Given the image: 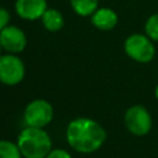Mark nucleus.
<instances>
[{
  "instance_id": "nucleus-1",
  "label": "nucleus",
  "mask_w": 158,
  "mask_h": 158,
  "mask_svg": "<svg viewBox=\"0 0 158 158\" xmlns=\"http://www.w3.org/2000/svg\"><path fill=\"white\" fill-rule=\"evenodd\" d=\"M105 128L89 117H77L72 120L65 130L68 144L83 154L94 153L102 147L106 141Z\"/></svg>"
},
{
  "instance_id": "nucleus-2",
  "label": "nucleus",
  "mask_w": 158,
  "mask_h": 158,
  "mask_svg": "<svg viewBox=\"0 0 158 158\" xmlns=\"http://www.w3.org/2000/svg\"><path fill=\"white\" fill-rule=\"evenodd\" d=\"M23 158H46L53 149L49 135L38 127L26 126L16 141Z\"/></svg>"
},
{
  "instance_id": "nucleus-3",
  "label": "nucleus",
  "mask_w": 158,
  "mask_h": 158,
  "mask_svg": "<svg viewBox=\"0 0 158 158\" xmlns=\"http://www.w3.org/2000/svg\"><path fill=\"white\" fill-rule=\"evenodd\" d=\"M126 54L138 63H149L156 54V47L153 41L142 33L130 35L123 43Z\"/></svg>"
},
{
  "instance_id": "nucleus-4",
  "label": "nucleus",
  "mask_w": 158,
  "mask_h": 158,
  "mask_svg": "<svg viewBox=\"0 0 158 158\" xmlns=\"http://www.w3.org/2000/svg\"><path fill=\"white\" fill-rule=\"evenodd\" d=\"M123 122L127 131L133 136H146L152 128V116L142 105L130 106L125 112Z\"/></svg>"
},
{
  "instance_id": "nucleus-5",
  "label": "nucleus",
  "mask_w": 158,
  "mask_h": 158,
  "mask_svg": "<svg viewBox=\"0 0 158 158\" xmlns=\"http://www.w3.org/2000/svg\"><path fill=\"white\" fill-rule=\"evenodd\" d=\"M53 118V107L52 105L43 99H36L31 101L23 112L25 123L30 127L43 128Z\"/></svg>"
},
{
  "instance_id": "nucleus-6",
  "label": "nucleus",
  "mask_w": 158,
  "mask_h": 158,
  "mask_svg": "<svg viewBox=\"0 0 158 158\" xmlns=\"http://www.w3.org/2000/svg\"><path fill=\"white\" fill-rule=\"evenodd\" d=\"M25 77V65L14 54L0 56V81L5 85H16Z\"/></svg>"
},
{
  "instance_id": "nucleus-7",
  "label": "nucleus",
  "mask_w": 158,
  "mask_h": 158,
  "mask_svg": "<svg viewBox=\"0 0 158 158\" xmlns=\"http://www.w3.org/2000/svg\"><path fill=\"white\" fill-rule=\"evenodd\" d=\"M26 36L16 26H7L0 32L1 48L10 53H20L26 47Z\"/></svg>"
},
{
  "instance_id": "nucleus-8",
  "label": "nucleus",
  "mask_w": 158,
  "mask_h": 158,
  "mask_svg": "<svg viewBox=\"0 0 158 158\" xmlns=\"http://www.w3.org/2000/svg\"><path fill=\"white\" fill-rule=\"evenodd\" d=\"M15 10L21 19L35 21L47 10L46 0H16Z\"/></svg>"
},
{
  "instance_id": "nucleus-9",
  "label": "nucleus",
  "mask_w": 158,
  "mask_h": 158,
  "mask_svg": "<svg viewBox=\"0 0 158 158\" xmlns=\"http://www.w3.org/2000/svg\"><path fill=\"white\" fill-rule=\"evenodd\" d=\"M117 14L110 7H100L91 15V23L102 31H110L117 25Z\"/></svg>"
},
{
  "instance_id": "nucleus-10",
  "label": "nucleus",
  "mask_w": 158,
  "mask_h": 158,
  "mask_svg": "<svg viewBox=\"0 0 158 158\" xmlns=\"http://www.w3.org/2000/svg\"><path fill=\"white\" fill-rule=\"evenodd\" d=\"M41 19H42V23H43L44 28L51 32L59 31L64 23L62 14L56 9H47Z\"/></svg>"
},
{
  "instance_id": "nucleus-11",
  "label": "nucleus",
  "mask_w": 158,
  "mask_h": 158,
  "mask_svg": "<svg viewBox=\"0 0 158 158\" xmlns=\"http://www.w3.org/2000/svg\"><path fill=\"white\" fill-rule=\"evenodd\" d=\"M72 9L79 16L93 15L98 10L99 0H69Z\"/></svg>"
},
{
  "instance_id": "nucleus-12",
  "label": "nucleus",
  "mask_w": 158,
  "mask_h": 158,
  "mask_svg": "<svg viewBox=\"0 0 158 158\" xmlns=\"http://www.w3.org/2000/svg\"><path fill=\"white\" fill-rule=\"evenodd\" d=\"M0 158H22L17 143L1 139L0 141Z\"/></svg>"
},
{
  "instance_id": "nucleus-13",
  "label": "nucleus",
  "mask_w": 158,
  "mask_h": 158,
  "mask_svg": "<svg viewBox=\"0 0 158 158\" xmlns=\"http://www.w3.org/2000/svg\"><path fill=\"white\" fill-rule=\"evenodd\" d=\"M146 36H148L153 42H158V14L151 15L144 23Z\"/></svg>"
},
{
  "instance_id": "nucleus-14",
  "label": "nucleus",
  "mask_w": 158,
  "mask_h": 158,
  "mask_svg": "<svg viewBox=\"0 0 158 158\" xmlns=\"http://www.w3.org/2000/svg\"><path fill=\"white\" fill-rule=\"evenodd\" d=\"M46 158H73V157L68 151L63 148H56V149H52Z\"/></svg>"
},
{
  "instance_id": "nucleus-15",
  "label": "nucleus",
  "mask_w": 158,
  "mask_h": 158,
  "mask_svg": "<svg viewBox=\"0 0 158 158\" xmlns=\"http://www.w3.org/2000/svg\"><path fill=\"white\" fill-rule=\"evenodd\" d=\"M9 20H10V14L6 9L4 7H0V32L7 27V23H9Z\"/></svg>"
},
{
  "instance_id": "nucleus-16",
  "label": "nucleus",
  "mask_w": 158,
  "mask_h": 158,
  "mask_svg": "<svg viewBox=\"0 0 158 158\" xmlns=\"http://www.w3.org/2000/svg\"><path fill=\"white\" fill-rule=\"evenodd\" d=\"M154 94H156V98H157V100H158V85L156 86V91H154Z\"/></svg>"
},
{
  "instance_id": "nucleus-17",
  "label": "nucleus",
  "mask_w": 158,
  "mask_h": 158,
  "mask_svg": "<svg viewBox=\"0 0 158 158\" xmlns=\"http://www.w3.org/2000/svg\"><path fill=\"white\" fill-rule=\"evenodd\" d=\"M0 48H1V43H0Z\"/></svg>"
}]
</instances>
